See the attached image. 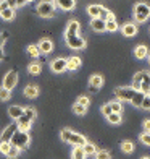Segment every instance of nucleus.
Instances as JSON below:
<instances>
[{
  "mask_svg": "<svg viewBox=\"0 0 150 159\" xmlns=\"http://www.w3.org/2000/svg\"><path fill=\"white\" fill-rule=\"evenodd\" d=\"M29 143H31V136H29V133H24V132H18L13 135V138H11V141H10V144L11 146H15V148H18V149H24V148H27L29 146Z\"/></svg>",
  "mask_w": 150,
  "mask_h": 159,
  "instance_id": "4",
  "label": "nucleus"
},
{
  "mask_svg": "<svg viewBox=\"0 0 150 159\" xmlns=\"http://www.w3.org/2000/svg\"><path fill=\"white\" fill-rule=\"evenodd\" d=\"M10 148H11V144H10L8 141H2V143H0V153H2L3 156H6V154H8Z\"/></svg>",
  "mask_w": 150,
  "mask_h": 159,
  "instance_id": "37",
  "label": "nucleus"
},
{
  "mask_svg": "<svg viewBox=\"0 0 150 159\" xmlns=\"http://www.w3.org/2000/svg\"><path fill=\"white\" fill-rule=\"evenodd\" d=\"M105 25H106V21L100 20V18L90 20V28H92L95 33H103V31H105Z\"/></svg>",
  "mask_w": 150,
  "mask_h": 159,
  "instance_id": "19",
  "label": "nucleus"
},
{
  "mask_svg": "<svg viewBox=\"0 0 150 159\" xmlns=\"http://www.w3.org/2000/svg\"><path fill=\"white\" fill-rule=\"evenodd\" d=\"M3 57H5V55H3V50H2V49H0V62H2V60H3Z\"/></svg>",
  "mask_w": 150,
  "mask_h": 159,
  "instance_id": "47",
  "label": "nucleus"
},
{
  "mask_svg": "<svg viewBox=\"0 0 150 159\" xmlns=\"http://www.w3.org/2000/svg\"><path fill=\"white\" fill-rule=\"evenodd\" d=\"M144 98H145V94H142V93L139 91L137 94H135V96L132 98L131 104H132V106H135V107H140V106H142V101H144Z\"/></svg>",
  "mask_w": 150,
  "mask_h": 159,
  "instance_id": "28",
  "label": "nucleus"
},
{
  "mask_svg": "<svg viewBox=\"0 0 150 159\" xmlns=\"http://www.w3.org/2000/svg\"><path fill=\"white\" fill-rule=\"evenodd\" d=\"M55 7L61 8L63 11H71V10H74L76 2L74 0H58V2H55Z\"/></svg>",
  "mask_w": 150,
  "mask_h": 159,
  "instance_id": "16",
  "label": "nucleus"
},
{
  "mask_svg": "<svg viewBox=\"0 0 150 159\" xmlns=\"http://www.w3.org/2000/svg\"><path fill=\"white\" fill-rule=\"evenodd\" d=\"M55 8L53 2H40L37 3V15L42 18H52L55 15Z\"/></svg>",
  "mask_w": 150,
  "mask_h": 159,
  "instance_id": "6",
  "label": "nucleus"
},
{
  "mask_svg": "<svg viewBox=\"0 0 150 159\" xmlns=\"http://www.w3.org/2000/svg\"><path fill=\"white\" fill-rule=\"evenodd\" d=\"M140 107H142L144 111H150V94L144 98V101H142V106H140Z\"/></svg>",
  "mask_w": 150,
  "mask_h": 159,
  "instance_id": "42",
  "label": "nucleus"
},
{
  "mask_svg": "<svg viewBox=\"0 0 150 159\" xmlns=\"http://www.w3.org/2000/svg\"><path fill=\"white\" fill-rule=\"evenodd\" d=\"M121 33H123L126 38H132V36L137 34V26L134 23H126V25L121 26Z\"/></svg>",
  "mask_w": 150,
  "mask_h": 159,
  "instance_id": "15",
  "label": "nucleus"
},
{
  "mask_svg": "<svg viewBox=\"0 0 150 159\" xmlns=\"http://www.w3.org/2000/svg\"><path fill=\"white\" fill-rule=\"evenodd\" d=\"M89 84H90V88L98 89L100 86L103 84V76H102V75H92V76L89 78Z\"/></svg>",
  "mask_w": 150,
  "mask_h": 159,
  "instance_id": "22",
  "label": "nucleus"
},
{
  "mask_svg": "<svg viewBox=\"0 0 150 159\" xmlns=\"http://www.w3.org/2000/svg\"><path fill=\"white\" fill-rule=\"evenodd\" d=\"M71 159H85V153L81 146H74L73 153H71Z\"/></svg>",
  "mask_w": 150,
  "mask_h": 159,
  "instance_id": "25",
  "label": "nucleus"
},
{
  "mask_svg": "<svg viewBox=\"0 0 150 159\" xmlns=\"http://www.w3.org/2000/svg\"><path fill=\"white\" fill-rule=\"evenodd\" d=\"M82 149H84V153H85V156H94L95 153H97V148H95V144L94 143H85L84 146H82Z\"/></svg>",
  "mask_w": 150,
  "mask_h": 159,
  "instance_id": "26",
  "label": "nucleus"
},
{
  "mask_svg": "<svg viewBox=\"0 0 150 159\" xmlns=\"http://www.w3.org/2000/svg\"><path fill=\"white\" fill-rule=\"evenodd\" d=\"M148 62H150V59H148Z\"/></svg>",
  "mask_w": 150,
  "mask_h": 159,
  "instance_id": "49",
  "label": "nucleus"
},
{
  "mask_svg": "<svg viewBox=\"0 0 150 159\" xmlns=\"http://www.w3.org/2000/svg\"><path fill=\"white\" fill-rule=\"evenodd\" d=\"M60 136H61V140L65 143H69V144H73V146H81L82 148L84 144L87 143V140H85L82 135L76 133V132H73V130H69V128H63L60 132Z\"/></svg>",
  "mask_w": 150,
  "mask_h": 159,
  "instance_id": "2",
  "label": "nucleus"
},
{
  "mask_svg": "<svg viewBox=\"0 0 150 159\" xmlns=\"http://www.w3.org/2000/svg\"><path fill=\"white\" fill-rule=\"evenodd\" d=\"M81 30V25L77 20H71L68 26H66V31H65V36H77V33H79Z\"/></svg>",
  "mask_w": 150,
  "mask_h": 159,
  "instance_id": "12",
  "label": "nucleus"
},
{
  "mask_svg": "<svg viewBox=\"0 0 150 159\" xmlns=\"http://www.w3.org/2000/svg\"><path fill=\"white\" fill-rule=\"evenodd\" d=\"M134 18L137 23H144L150 18V5L144 3V2H139L134 5Z\"/></svg>",
  "mask_w": 150,
  "mask_h": 159,
  "instance_id": "3",
  "label": "nucleus"
},
{
  "mask_svg": "<svg viewBox=\"0 0 150 159\" xmlns=\"http://www.w3.org/2000/svg\"><path fill=\"white\" fill-rule=\"evenodd\" d=\"M8 2H6V0H2V2H0V11H2V10H5V8H8Z\"/></svg>",
  "mask_w": 150,
  "mask_h": 159,
  "instance_id": "46",
  "label": "nucleus"
},
{
  "mask_svg": "<svg viewBox=\"0 0 150 159\" xmlns=\"http://www.w3.org/2000/svg\"><path fill=\"white\" fill-rule=\"evenodd\" d=\"M147 55H148V49H147V46H144V44H139L137 47L134 49V57H135V59L142 60V59H145Z\"/></svg>",
  "mask_w": 150,
  "mask_h": 159,
  "instance_id": "20",
  "label": "nucleus"
},
{
  "mask_svg": "<svg viewBox=\"0 0 150 159\" xmlns=\"http://www.w3.org/2000/svg\"><path fill=\"white\" fill-rule=\"evenodd\" d=\"M37 47L40 50V54H50L53 50V42L50 41V39H47V38H44V39H40Z\"/></svg>",
  "mask_w": 150,
  "mask_h": 159,
  "instance_id": "13",
  "label": "nucleus"
},
{
  "mask_svg": "<svg viewBox=\"0 0 150 159\" xmlns=\"http://www.w3.org/2000/svg\"><path fill=\"white\" fill-rule=\"evenodd\" d=\"M142 125H144V133H150V119H147Z\"/></svg>",
  "mask_w": 150,
  "mask_h": 159,
  "instance_id": "45",
  "label": "nucleus"
},
{
  "mask_svg": "<svg viewBox=\"0 0 150 159\" xmlns=\"http://www.w3.org/2000/svg\"><path fill=\"white\" fill-rule=\"evenodd\" d=\"M3 88L5 89H8V91H11L15 86L18 84V73L15 70H10V71H6V75L3 76Z\"/></svg>",
  "mask_w": 150,
  "mask_h": 159,
  "instance_id": "8",
  "label": "nucleus"
},
{
  "mask_svg": "<svg viewBox=\"0 0 150 159\" xmlns=\"http://www.w3.org/2000/svg\"><path fill=\"white\" fill-rule=\"evenodd\" d=\"M142 94L148 96L150 94V73L144 70V76H142V81H140V89H139Z\"/></svg>",
  "mask_w": 150,
  "mask_h": 159,
  "instance_id": "11",
  "label": "nucleus"
},
{
  "mask_svg": "<svg viewBox=\"0 0 150 159\" xmlns=\"http://www.w3.org/2000/svg\"><path fill=\"white\" fill-rule=\"evenodd\" d=\"M102 10H103L102 5H89V7H87V13H89V16H90L92 20L100 18V15H102Z\"/></svg>",
  "mask_w": 150,
  "mask_h": 159,
  "instance_id": "18",
  "label": "nucleus"
},
{
  "mask_svg": "<svg viewBox=\"0 0 150 159\" xmlns=\"http://www.w3.org/2000/svg\"><path fill=\"white\" fill-rule=\"evenodd\" d=\"M6 39H8V33H0V49L3 47V44H5Z\"/></svg>",
  "mask_w": 150,
  "mask_h": 159,
  "instance_id": "44",
  "label": "nucleus"
},
{
  "mask_svg": "<svg viewBox=\"0 0 150 159\" xmlns=\"http://www.w3.org/2000/svg\"><path fill=\"white\" fill-rule=\"evenodd\" d=\"M50 68H52L53 73H63V71H66V59H63V57L55 59L50 63Z\"/></svg>",
  "mask_w": 150,
  "mask_h": 159,
  "instance_id": "10",
  "label": "nucleus"
},
{
  "mask_svg": "<svg viewBox=\"0 0 150 159\" xmlns=\"http://www.w3.org/2000/svg\"><path fill=\"white\" fill-rule=\"evenodd\" d=\"M110 107H111V112H115V114H121V111H123V104H121L118 99L110 102Z\"/></svg>",
  "mask_w": 150,
  "mask_h": 159,
  "instance_id": "31",
  "label": "nucleus"
},
{
  "mask_svg": "<svg viewBox=\"0 0 150 159\" xmlns=\"http://www.w3.org/2000/svg\"><path fill=\"white\" fill-rule=\"evenodd\" d=\"M27 54H29L31 57H34V59H37L39 54H40V50H39V47H37V46L31 44V46H27Z\"/></svg>",
  "mask_w": 150,
  "mask_h": 159,
  "instance_id": "34",
  "label": "nucleus"
},
{
  "mask_svg": "<svg viewBox=\"0 0 150 159\" xmlns=\"http://www.w3.org/2000/svg\"><path fill=\"white\" fill-rule=\"evenodd\" d=\"M106 120L110 122V124L113 125H119L121 124V120H123V117H121V114H115V112H111L108 117H106Z\"/></svg>",
  "mask_w": 150,
  "mask_h": 159,
  "instance_id": "27",
  "label": "nucleus"
},
{
  "mask_svg": "<svg viewBox=\"0 0 150 159\" xmlns=\"http://www.w3.org/2000/svg\"><path fill=\"white\" fill-rule=\"evenodd\" d=\"M27 3V0H10L8 2V5H10V8H19V7H23V5H26Z\"/></svg>",
  "mask_w": 150,
  "mask_h": 159,
  "instance_id": "36",
  "label": "nucleus"
},
{
  "mask_svg": "<svg viewBox=\"0 0 150 159\" xmlns=\"http://www.w3.org/2000/svg\"><path fill=\"white\" fill-rule=\"evenodd\" d=\"M118 23H116V20L115 21H106V25H105V31H108V33H115L118 31Z\"/></svg>",
  "mask_w": 150,
  "mask_h": 159,
  "instance_id": "30",
  "label": "nucleus"
},
{
  "mask_svg": "<svg viewBox=\"0 0 150 159\" xmlns=\"http://www.w3.org/2000/svg\"><path fill=\"white\" fill-rule=\"evenodd\" d=\"M121 149H123L124 153L131 154L132 151H134V143L132 141H123V143H121Z\"/></svg>",
  "mask_w": 150,
  "mask_h": 159,
  "instance_id": "29",
  "label": "nucleus"
},
{
  "mask_svg": "<svg viewBox=\"0 0 150 159\" xmlns=\"http://www.w3.org/2000/svg\"><path fill=\"white\" fill-rule=\"evenodd\" d=\"M18 132V124H10V125H6L5 128H3V132H2V141H11V138H13V135H15Z\"/></svg>",
  "mask_w": 150,
  "mask_h": 159,
  "instance_id": "9",
  "label": "nucleus"
},
{
  "mask_svg": "<svg viewBox=\"0 0 150 159\" xmlns=\"http://www.w3.org/2000/svg\"><path fill=\"white\" fill-rule=\"evenodd\" d=\"M102 114L105 115V117H108V115L111 114V107H110V104H103V106H102Z\"/></svg>",
  "mask_w": 150,
  "mask_h": 159,
  "instance_id": "43",
  "label": "nucleus"
},
{
  "mask_svg": "<svg viewBox=\"0 0 150 159\" xmlns=\"http://www.w3.org/2000/svg\"><path fill=\"white\" fill-rule=\"evenodd\" d=\"M73 112L77 114V115H84L85 112H87V107H84V106H81V104L74 102V104H73Z\"/></svg>",
  "mask_w": 150,
  "mask_h": 159,
  "instance_id": "33",
  "label": "nucleus"
},
{
  "mask_svg": "<svg viewBox=\"0 0 150 159\" xmlns=\"http://www.w3.org/2000/svg\"><path fill=\"white\" fill-rule=\"evenodd\" d=\"M140 159H150V157L148 156H144V157H140Z\"/></svg>",
  "mask_w": 150,
  "mask_h": 159,
  "instance_id": "48",
  "label": "nucleus"
},
{
  "mask_svg": "<svg viewBox=\"0 0 150 159\" xmlns=\"http://www.w3.org/2000/svg\"><path fill=\"white\" fill-rule=\"evenodd\" d=\"M27 71H29L31 75H39L40 71H42V67L39 63H31L29 67H27Z\"/></svg>",
  "mask_w": 150,
  "mask_h": 159,
  "instance_id": "32",
  "label": "nucleus"
},
{
  "mask_svg": "<svg viewBox=\"0 0 150 159\" xmlns=\"http://www.w3.org/2000/svg\"><path fill=\"white\" fill-rule=\"evenodd\" d=\"M142 76H144V70H142V71H137V73L134 75V78H132V86H131L132 89H135V91H139V89H140Z\"/></svg>",
  "mask_w": 150,
  "mask_h": 159,
  "instance_id": "23",
  "label": "nucleus"
},
{
  "mask_svg": "<svg viewBox=\"0 0 150 159\" xmlns=\"http://www.w3.org/2000/svg\"><path fill=\"white\" fill-rule=\"evenodd\" d=\"M0 16H2V20H5V21H11V20H15V10L8 7V8L0 11Z\"/></svg>",
  "mask_w": 150,
  "mask_h": 159,
  "instance_id": "24",
  "label": "nucleus"
},
{
  "mask_svg": "<svg viewBox=\"0 0 150 159\" xmlns=\"http://www.w3.org/2000/svg\"><path fill=\"white\" fill-rule=\"evenodd\" d=\"M23 112H24V107H21V106H11L8 109V115L13 120H18L23 115Z\"/></svg>",
  "mask_w": 150,
  "mask_h": 159,
  "instance_id": "21",
  "label": "nucleus"
},
{
  "mask_svg": "<svg viewBox=\"0 0 150 159\" xmlns=\"http://www.w3.org/2000/svg\"><path fill=\"white\" fill-rule=\"evenodd\" d=\"M37 117V112H35L34 107H26L23 115L16 120V124H18V130L19 132H24L27 133L29 132V128H31V124H32V120Z\"/></svg>",
  "mask_w": 150,
  "mask_h": 159,
  "instance_id": "1",
  "label": "nucleus"
},
{
  "mask_svg": "<svg viewBox=\"0 0 150 159\" xmlns=\"http://www.w3.org/2000/svg\"><path fill=\"white\" fill-rule=\"evenodd\" d=\"M11 98V91H8V89H5L3 86H0V101H8Z\"/></svg>",
  "mask_w": 150,
  "mask_h": 159,
  "instance_id": "35",
  "label": "nucleus"
},
{
  "mask_svg": "<svg viewBox=\"0 0 150 159\" xmlns=\"http://www.w3.org/2000/svg\"><path fill=\"white\" fill-rule=\"evenodd\" d=\"M139 91H135V89H132L131 86H119V88H116L115 89V96L118 98V101L119 102H123V101H132V98L137 94Z\"/></svg>",
  "mask_w": 150,
  "mask_h": 159,
  "instance_id": "5",
  "label": "nucleus"
},
{
  "mask_svg": "<svg viewBox=\"0 0 150 159\" xmlns=\"http://www.w3.org/2000/svg\"><path fill=\"white\" fill-rule=\"evenodd\" d=\"M76 102H77V104H81V106H84V107H89V104H90V99H89L87 96H79Z\"/></svg>",
  "mask_w": 150,
  "mask_h": 159,
  "instance_id": "40",
  "label": "nucleus"
},
{
  "mask_svg": "<svg viewBox=\"0 0 150 159\" xmlns=\"http://www.w3.org/2000/svg\"><path fill=\"white\" fill-rule=\"evenodd\" d=\"M81 65H82V62L79 57H68L66 59V70H69V71H76L77 68H81Z\"/></svg>",
  "mask_w": 150,
  "mask_h": 159,
  "instance_id": "14",
  "label": "nucleus"
},
{
  "mask_svg": "<svg viewBox=\"0 0 150 159\" xmlns=\"http://www.w3.org/2000/svg\"><path fill=\"white\" fill-rule=\"evenodd\" d=\"M139 138H140V141L144 143L145 146H150V133H142Z\"/></svg>",
  "mask_w": 150,
  "mask_h": 159,
  "instance_id": "41",
  "label": "nucleus"
},
{
  "mask_svg": "<svg viewBox=\"0 0 150 159\" xmlns=\"http://www.w3.org/2000/svg\"><path fill=\"white\" fill-rule=\"evenodd\" d=\"M110 157H111L110 153H108V151H105V149H100V151L95 153V159H110Z\"/></svg>",
  "mask_w": 150,
  "mask_h": 159,
  "instance_id": "38",
  "label": "nucleus"
},
{
  "mask_svg": "<svg viewBox=\"0 0 150 159\" xmlns=\"http://www.w3.org/2000/svg\"><path fill=\"white\" fill-rule=\"evenodd\" d=\"M18 156H19V149L15 148V146H11L10 151H8V154H6V157H8V159H16Z\"/></svg>",
  "mask_w": 150,
  "mask_h": 159,
  "instance_id": "39",
  "label": "nucleus"
},
{
  "mask_svg": "<svg viewBox=\"0 0 150 159\" xmlns=\"http://www.w3.org/2000/svg\"><path fill=\"white\" fill-rule=\"evenodd\" d=\"M23 94L26 96V98H29V99H34V98H37L39 96V88H37V84H27L26 88H24V91H23Z\"/></svg>",
  "mask_w": 150,
  "mask_h": 159,
  "instance_id": "17",
  "label": "nucleus"
},
{
  "mask_svg": "<svg viewBox=\"0 0 150 159\" xmlns=\"http://www.w3.org/2000/svg\"><path fill=\"white\" fill-rule=\"evenodd\" d=\"M65 41H66L68 47L74 49V50H81V49L85 47V39L81 38L79 34L77 36H65Z\"/></svg>",
  "mask_w": 150,
  "mask_h": 159,
  "instance_id": "7",
  "label": "nucleus"
}]
</instances>
